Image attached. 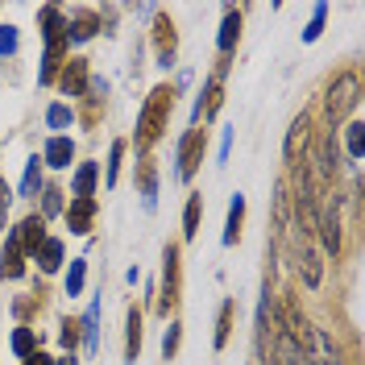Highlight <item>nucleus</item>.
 <instances>
[{
	"instance_id": "nucleus-1",
	"label": "nucleus",
	"mask_w": 365,
	"mask_h": 365,
	"mask_svg": "<svg viewBox=\"0 0 365 365\" xmlns=\"http://www.w3.org/2000/svg\"><path fill=\"white\" fill-rule=\"evenodd\" d=\"M170 108H175V88L158 83V88L150 91V100H145L141 116H137V150H150V145L162 137L166 120H170Z\"/></svg>"
},
{
	"instance_id": "nucleus-2",
	"label": "nucleus",
	"mask_w": 365,
	"mask_h": 365,
	"mask_svg": "<svg viewBox=\"0 0 365 365\" xmlns=\"http://www.w3.org/2000/svg\"><path fill=\"white\" fill-rule=\"evenodd\" d=\"M42 34H46V63H42V83H54V71L63 67V54H67V21H63V9H54V4H46L42 13Z\"/></svg>"
},
{
	"instance_id": "nucleus-3",
	"label": "nucleus",
	"mask_w": 365,
	"mask_h": 365,
	"mask_svg": "<svg viewBox=\"0 0 365 365\" xmlns=\"http://www.w3.org/2000/svg\"><path fill=\"white\" fill-rule=\"evenodd\" d=\"M357 100H361V79L353 75V71H341L332 83H328V96H324V113L328 120L336 125L349 108H357Z\"/></svg>"
},
{
	"instance_id": "nucleus-4",
	"label": "nucleus",
	"mask_w": 365,
	"mask_h": 365,
	"mask_svg": "<svg viewBox=\"0 0 365 365\" xmlns=\"http://www.w3.org/2000/svg\"><path fill=\"white\" fill-rule=\"evenodd\" d=\"M179 245H166L162 250V299H158V312H170L179 303Z\"/></svg>"
},
{
	"instance_id": "nucleus-5",
	"label": "nucleus",
	"mask_w": 365,
	"mask_h": 365,
	"mask_svg": "<svg viewBox=\"0 0 365 365\" xmlns=\"http://www.w3.org/2000/svg\"><path fill=\"white\" fill-rule=\"evenodd\" d=\"M204 145H207L204 129H191V133L182 137V145H179V179L182 182L200 170V162H204Z\"/></svg>"
},
{
	"instance_id": "nucleus-6",
	"label": "nucleus",
	"mask_w": 365,
	"mask_h": 365,
	"mask_svg": "<svg viewBox=\"0 0 365 365\" xmlns=\"http://www.w3.org/2000/svg\"><path fill=\"white\" fill-rule=\"evenodd\" d=\"M154 50H158V67H170L175 63V50H179V34H175V21L158 13L154 17Z\"/></svg>"
},
{
	"instance_id": "nucleus-7",
	"label": "nucleus",
	"mask_w": 365,
	"mask_h": 365,
	"mask_svg": "<svg viewBox=\"0 0 365 365\" xmlns=\"http://www.w3.org/2000/svg\"><path fill=\"white\" fill-rule=\"evenodd\" d=\"M13 241L21 245V253H38L46 241V220L42 216H25L21 225L13 228Z\"/></svg>"
},
{
	"instance_id": "nucleus-8",
	"label": "nucleus",
	"mask_w": 365,
	"mask_h": 365,
	"mask_svg": "<svg viewBox=\"0 0 365 365\" xmlns=\"http://www.w3.org/2000/svg\"><path fill=\"white\" fill-rule=\"evenodd\" d=\"M91 220H96V200L91 195H75L71 200V207H67V225H71V232H91Z\"/></svg>"
},
{
	"instance_id": "nucleus-9",
	"label": "nucleus",
	"mask_w": 365,
	"mask_h": 365,
	"mask_svg": "<svg viewBox=\"0 0 365 365\" xmlns=\"http://www.w3.org/2000/svg\"><path fill=\"white\" fill-rule=\"evenodd\" d=\"M58 88L67 91V96H83L88 91V58H71L67 67H63Z\"/></svg>"
},
{
	"instance_id": "nucleus-10",
	"label": "nucleus",
	"mask_w": 365,
	"mask_h": 365,
	"mask_svg": "<svg viewBox=\"0 0 365 365\" xmlns=\"http://www.w3.org/2000/svg\"><path fill=\"white\" fill-rule=\"evenodd\" d=\"M137 187H141L145 212H154V207H158V166H154V162H141V166H137Z\"/></svg>"
},
{
	"instance_id": "nucleus-11",
	"label": "nucleus",
	"mask_w": 365,
	"mask_h": 365,
	"mask_svg": "<svg viewBox=\"0 0 365 365\" xmlns=\"http://www.w3.org/2000/svg\"><path fill=\"white\" fill-rule=\"evenodd\" d=\"M316 228H319V237H324V250L341 253V220H336V207H324L316 216Z\"/></svg>"
},
{
	"instance_id": "nucleus-12",
	"label": "nucleus",
	"mask_w": 365,
	"mask_h": 365,
	"mask_svg": "<svg viewBox=\"0 0 365 365\" xmlns=\"http://www.w3.org/2000/svg\"><path fill=\"white\" fill-rule=\"evenodd\" d=\"M71 158H75V145H71V137H50V141H46V154H42L46 166H54V170H67Z\"/></svg>"
},
{
	"instance_id": "nucleus-13",
	"label": "nucleus",
	"mask_w": 365,
	"mask_h": 365,
	"mask_svg": "<svg viewBox=\"0 0 365 365\" xmlns=\"http://www.w3.org/2000/svg\"><path fill=\"white\" fill-rule=\"evenodd\" d=\"M220 79H225V63L216 67V75L207 79L204 96H200V108H195V116H204V120H212L216 116V108H220Z\"/></svg>"
},
{
	"instance_id": "nucleus-14",
	"label": "nucleus",
	"mask_w": 365,
	"mask_h": 365,
	"mask_svg": "<svg viewBox=\"0 0 365 365\" xmlns=\"http://www.w3.org/2000/svg\"><path fill=\"white\" fill-rule=\"evenodd\" d=\"M307 137H312V120L303 113V116H295V125H291V133H287V162H299V150L307 145Z\"/></svg>"
},
{
	"instance_id": "nucleus-15",
	"label": "nucleus",
	"mask_w": 365,
	"mask_h": 365,
	"mask_svg": "<svg viewBox=\"0 0 365 365\" xmlns=\"http://www.w3.org/2000/svg\"><path fill=\"white\" fill-rule=\"evenodd\" d=\"M237 38H241V13H237V9H228L225 21H220V54H225V58L237 50Z\"/></svg>"
},
{
	"instance_id": "nucleus-16",
	"label": "nucleus",
	"mask_w": 365,
	"mask_h": 365,
	"mask_svg": "<svg viewBox=\"0 0 365 365\" xmlns=\"http://www.w3.org/2000/svg\"><path fill=\"white\" fill-rule=\"evenodd\" d=\"M0 274L4 278H21L25 274V253H21V245L9 237V245H4V253H0Z\"/></svg>"
},
{
	"instance_id": "nucleus-17",
	"label": "nucleus",
	"mask_w": 365,
	"mask_h": 365,
	"mask_svg": "<svg viewBox=\"0 0 365 365\" xmlns=\"http://www.w3.org/2000/svg\"><path fill=\"white\" fill-rule=\"evenodd\" d=\"M141 353V312L129 307V324H125V361H137Z\"/></svg>"
},
{
	"instance_id": "nucleus-18",
	"label": "nucleus",
	"mask_w": 365,
	"mask_h": 365,
	"mask_svg": "<svg viewBox=\"0 0 365 365\" xmlns=\"http://www.w3.org/2000/svg\"><path fill=\"white\" fill-rule=\"evenodd\" d=\"M96 29H100V17L96 13H75V21H67V38L71 42H88Z\"/></svg>"
},
{
	"instance_id": "nucleus-19",
	"label": "nucleus",
	"mask_w": 365,
	"mask_h": 365,
	"mask_svg": "<svg viewBox=\"0 0 365 365\" xmlns=\"http://www.w3.org/2000/svg\"><path fill=\"white\" fill-rule=\"evenodd\" d=\"M241 220H245V195H232V204H228V228H225V245H237V237H241Z\"/></svg>"
},
{
	"instance_id": "nucleus-20",
	"label": "nucleus",
	"mask_w": 365,
	"mask_h": 365,
	"mask_svg": "<svg viewBox=\"0 0 365 365\" xmlns=\"http://www.w3.org/2000/svg\"><path fill=\"white\" fill-rule=\"evenodd\" d=\"M38 262H42L46 274H54L58 266H63V241H54V237H46L42 250H38Z\"/></svg>"
},
{
	"instance_id": "nucleus-21",
	"label": "nucleus",
	"mask_w": 365,
	"mask_h": 365,
	"mask_svg": "<svg viewBox=\"0 0 365 365\" xmlns=\"http://www.w3.org/2000/svg\"><path fill=\"white\" fill-rule=\"evenodd\" d=\"M79 328H83V341H88V349H100V299L88 307V316L79 319Z\"/></svg>"
},
{
	"instance_id": "nucleus-22",
	"label": "nucleus",
	"mask_w": 365,
	"mask_h": 365,
	"mask_svg": "<svg viewBox=\"0 0 365 365\" xmlns=\"http://www.w3.org/2000/svg\"><path fill=\"white\" fill-rule=\"evenodd\" d=\"M232 316H237V303L225 299V303H220V319H216V349H225L228 336H232Z\"/></svg>"
},
{
	"instance_id": "nucleus-23",
	"label": "nucleus",
	"mask_w": 365,
	"mask_h": 365,
	"mask_svg": "<svg viewBox=\"0 0 365 365\" xmlns=\"http://www.w3.org/2000/svg\"><path fill=\"white\" fill-rule=\"evenodd\" d=\"M200 212H204V195H191V200H187V212H182V237H187V241L200 232Z\"/></svg>"
},
{
	"instance_id": "nucleus-24",
	"label": "nucleus",
	"mask_w": 365,
	"mask_h": 365,
	"mask_svg": "<svg viewBox=\"0 0 365 365\" xmlns=\"http://www.w3.org/2000/svg\"><path fill=\"white\" fill-rule=\"evenodd\" d=\"M42 191V158L34 154V158L25 162V179H21V195H38Z\"/></svg>"
},
{
	"instance_id": "nucleus-25",
	"label": "nucleus",
	"mask_w": 365,
	"mask_h": 365,
	"mask_svg": "<svg viewBox=\"0 0 365 365\" xmlns=\"http://www.w3.org/2000/svg\"><path fill=\"white\" fill-rule=\"evenodd\" d=\"M96 179H100L96 162H83V166L75 170V182H71V187H75V195H91V191H96Z\"/></svg>"
},
{
	"instance_id": "nucleus-26",
	"label": "nucleus",
	"mask_w": 365,
	"mask_h": 365,
	"mask_svg": "<svg viewBox=\"0 0 365 365\" xmlns=\"http://www.w3.org/2000/svg\"><path fill=\"white\" fill-rule=\"evenodd\" d=\"M13 353H17V357L38 353V332H34V328H17V332H13Z\"/></svg>"
},
{
	"instance_id": "nucleus-27",
	"label": "nucleus",
	"mask_w": 365,
	"mask_h": 365,
	"mask_svg": "<svg viewBox=\"0 0 365 365\" xmlns=\"http://www.w3.org/2000/svg\"><path fill=\"white\" fill-rule=\"evenodd\" d=\"M83 278H88V262L75 257V262H71V274H67V295H79V291H83Z\"/></svg>"
},
{
	"instance_id": "nucleus-28",
	"label": "nucleus",
	"mask_w": 365,
	"mask_h": 365,
	"mask_svg": "<svg viewBox=\"0 0 365 365\" xmlns=\"http://www.w3.org/2000/svg\"><path fill=\"white\" fill-rule=\"evenodd\" d=\"M324 21H328V4H316L312 21H307V29H303V42H316L319 34H324Z\"/></svg>"
},
{
	"instance_id": "nucleus-29",
	"label": "nucleus",
	"mask_w": 365,
	"mask_h": 365,
	"mask_svg": "<svg viewBox=\"0 0 365 365\" xmlns=\"http://www.w3.org/2000/svg\"><path fill=\"white\" fill-rule=\"evenodd\" d=\"M361 150H365V125L353 120V125H349V158L361 162Z\"/></svg>"
},
{
	"instance_id": "nucleus-30",
	"label": "nucleus",
	"mask_w": 365,
	"mask_h": 365,
	"mask_svg": "<svg viewBox=\"0 0 365 365\" xmlns=\"http://www.w3.org/2000/svg\"><path fill=\"white\" fill-rule=\"evenodd\" d=\"M46 125H50V129H67L71 125V108L67 104H50V108H46Z\"/></svg>"
},
{
	"instance_id": "nucleus-31",
	"label": "nucleus",
	"mask_w": 365,
	"mask_h": 365,
	"mask_svg": "<svg viewBox=\"0 0 365 365\" xmlns=\"http://www.w3.org/2000/svg\"><path fill=\"white\" fill-rule=\"evenodd\" d=\"M120 158H125V141H113V154H108V175H104V182H108V187H116V175H120Z\"/></svg>"
},
{
	"instance_id": "nucleus-32",
	"label": "nucleus",
	"mask_w": 365,
	"mask_h": 365,
	"mask_svg": "<svg viewBox=\"0 0 365 365\" xmlns=\"http://www.w3.org/2000/svg\"><path fill=\"white\" fill-rule=\"evenodd\" d=\"M179 341H182V328H179V324H170V328H166V336H162V357H166V361L179 353Z\"/></svg>"
},
{
	"instance_id": "nucleus-33",
	"label": "nucleus",
	"mask_w": 365,
	"mask_h": 365,
	"mask_svg": "<svg viewBox=\"0 0 365 365\" xmlns=\"http://www.w3.org/2000/svg\"><path fill=\"white\" fill-rule=\"evenodd\" d=\"M79 336H83V328H79V319H63V332H58V341L67 344L71 353H75V344H79Z\"/></svg>"
},
{
	"instance_id": "nucleus-34",
	"label": "nucleus",
	"mask_w": 365,
	"mask_h": 365,
	"mask_svg": "<svg viewBox=\"0 0 365 365\" xmlns=\"http://www.w3.org/2000/svg\"><path fill=\"white\" fill-rule=\"evenodd\" d=\"M63 207V191H54V187H46V195H42V220L46 216H54Z\"/></svg>"
},
{
	"instance_id": "nucleus-35",
	"label": "nucleus",
	"mask_w": 365,
	"mask_h": 365,
	"mask_svg": "<svg viewBox=\"0 0 365 365\" xmlns=\"http://www.w3.org/2000/svg\"><path fill=\"white\" fill-rule=\"evenodd\" d=\"M13 50H17V29L0 25V54H13Z\"/></svg>"
},
{
	"instance_id": "nucleus-36",
	"label": "nucleus",
	"mask_w": 365,
	"mask_h": 365,
	"mask_svg": "<svg viewBox=\"0 0 365 365\" xmlns=\"http://www.w3.org/2000/svg\"><path fill=\"white\" fill-rule=\"evenodd\" d=\"M9 200H13V191H9V182L0 179V228H4V212H9Z\"/></svg>"
},
{
	"instance_id": "nucleus-37",
	"label": "nucleus",
	"mask_w": 365,
	"mask_h": 365,
	"mask_svg": "<svg viewBox=\"0 0 365 365\" xmlns=\"http://www.w3.org/2000/svg\"><path fill=\"white\" fill-rule=\"evenodd\" d=\"M21 365H54V357H46L42 349H38V353H29V357H25Z\"/></svg>"
},
{
	"instance_id": "nucleus-38",
	"label": "nucleus",
	"mask_w": 365,
	"mask_h": 365,
	"mask_svg": "<svg viewBox=\"0 0 365 365\" xmlns=\"http://www.w3.org/2000/svg\"><path fill=\"white\" fill-rule=\"evenodd\" d=\"M54 365H75V357H63V361H54Z\"/></svg>"
}]
</instances>
